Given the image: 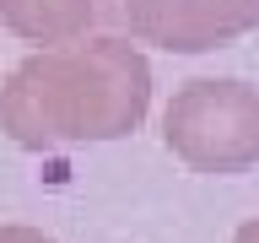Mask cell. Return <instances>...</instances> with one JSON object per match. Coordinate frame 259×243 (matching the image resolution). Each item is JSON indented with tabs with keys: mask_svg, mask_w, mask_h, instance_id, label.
<instances>
[{
	"mask_svg": "<svg viewBox=\"0 0 259 243\" xmlns=\"http://www.w3.org/2000/svg\"><path fill=\"white\" fill-rule=\"evenodd\" d=\"M0 22L27 44H76L113 27V0H0Z\"/></svg>",
	"mask_w": 259,
	"mask_h": 243,
	"instance_id": "277c9868",
	"label": "cell"
},
{
	"mask_svg": "<svg viewBox=\"0 0 259 243\" xmlns=\"http://www.w3.org/2000/svg\"><path fill=\"white\" fill-rule=\"evenodd\" d=\"M232 243H259V216H254V222H243V227H238V238H232Z\"/></svg>",
	"mask_w": 259,
	"mask_h": 243,
	"instance_id": "8992f818",
	"label": "cell"
},
{
	"mask_svg": "<svg viewBox=\"0 0 259 243\" xmlns=\"http://www.w3.org/2000/svg\"><path fill=\"white\" fill-rule=\"evenodd\" d=\"M0 243H54V238H49V232H38V227L6 222V227H0Z\"/></svg>",
	"mask_w": 259,
	"mask_h": 243,
	"instance_id": "5b68a950",
	"label": "cell"
},
{
	"mask_svg": "<svg viewBox=\"0 0 259 243\" xmlns=\"http://www.w3.org/2000/svg\"><path fill=\"white\" fill-rule=\"evenodd\" d=\"M259 27V0H113V32L167 54H210Z\"/></svg>",
	"mask_w": 259,
	"mask_h": 243,
	"instance_id": "3957f363",
	"label": "cell"
},
{
	"mask_svg": "<svg viewBox=\"0 0 259 243\" xmlns=\"http://www.w3.org/2000/svg\"><path fill=\"white\" fill-rule=\"evenodd\" d=\"M162 141L194 173H248L259 162V87L232 76L184 81L162 113Z\"/></svg>",
	"mask_w": 259,
	"mask_h": 243,
	"instance_id": "7a4b0ae2",
	"label": "cell"
},
{
	"mask_svg": "<svg viewBox=\"0 0 259 243\" xmlns=\"http://www.w3.org/2000/svg\"><path fill=\"white\" fill-rule=\"evenodd\" d=\"M151 108V65L124 32L38 49L0 87V130L22 151L124 141Z\"/></svg>",
	"mask_w": 259,
	"mask_h": 243,
	"instance_id": "6da1fadb",
	"label": "cell"
}]
</instances>
